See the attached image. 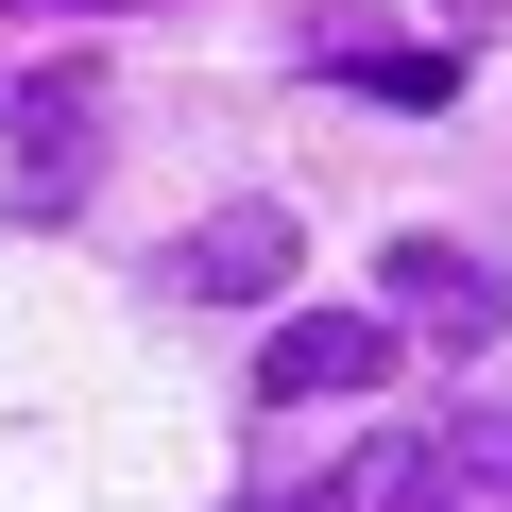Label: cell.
I'll return each instance as SVG.
<instances>
[{"label": "cell", "instance_id": "cell-4", "mask_svg": "<svg viewBox=\"0 0 512 512\" xmlns=\"http://www.w3.org/2000/svg\"><path fill=\"white\" fill-rule=\"evenodd\" d=\"M410 478H427L444 512H512V410H461V427H427V444H410Z\"/></svg>", "mask_w": 512, "mask_h": 512}, {"label": "cell", "instance_id": "cell-7", "mask_svg": "<svg viewBox=\"0 0 512 512\" xmlns=\"http://www.w3.org/2000/svg\"><path fill=\"white\" fill-rule=\"evenodd\" d=\"M359 495H376V512H444V495H427V478H410V444H393V461H376V478H359Z\"/></svg>", "mask_w": 512, "mask_h": 512}, {"label": "cell", "instance_id": "cell-8", "mask_svg": "<svg viewBox=\"0 0 512 512\" xmlns=\"http://www.w3.org/2000/svg\"><path fill=\"white\" fill-rule=\"evenodd\" d=\"M35 18H120V0H35Z\"/></svg>", "mask_w": 512, "mask_h": 512}, {"label": "cell", "instance_id": "cell-5", "mask_svg": "<svg viewBox=\"0 0 512 512\" xmlns=\"http://www.w3.org/2000/svg\"><path fill=\"white\" fill-rule=\"evenodd\" d=\"M0 120H18V171H35V188H69V171H86V120H103V103H86V86H18Z\"/></svg>", "mask_w": 512, "mask_h": 512}, {"label": "cell", "instance_id": "cell-3", "mask_svg": "<svg viewBox=\"0 0 512 512\" xmlns=\"http://www.w3.org/2000/svg\"><path fill=\"white\" fill-rule=\"evenodd\" d=\"M393 308L444 325V342H495V325H512V274H478L461 239H393Z\"/></svg>", "mask_w": 512, "mask_h": 512}, {"label": "cell", "instance_id": "cell-1", "mask_svg": "<svg viewBox=\"0 0 512 512\" xmlns=\"http://www.w3.org/2000/svg\"><path fill=\"white\" fill-rule=\"evenodd\" d=\"M376 376H393V325L376 308H308V325H274V359H256V393H291V410H342Z\"/></svg>", "mask_w": 512, "mask_h": 512}, {"label": "cell", "instance_id": "cell-6", "mask_svg": "<svg viewBox=\"0 0 512 512\" xmlns=\"http://www.w3.org/2000/svg\"><path fill=\"white\" fill-rule=\"evenodd\" d=\"M342 86H376V103H461V52H342Z\"/></svg>", "mask_w": 512, "mask_h": 512}, {"label": "cell", "instance_id": "cell-2", "mask_svg": "<svg viewBox=\"0 0 512 512\" xmlns=\"http://www.w3.org/2000/svg\"><path fill=\"white\" fill-rule=\"evenodd\" d=\"M274 291H291V205L188 222V308H274Z\"/></svg>", "mask_w": 512, "mask_h": 512}]
</instances>
